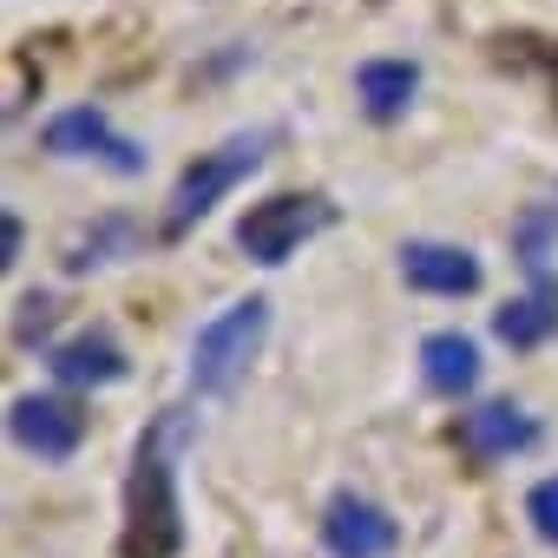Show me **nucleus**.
<instances>
[{
  "label": "nucleus",
  "instance_id": "9",
  "mask_svg": "<svg viewBox=\"0 0 558 558\" xmlns=\"http://www.w3.org/2000/svg\"><path fill=\"white\" fill-rule=\"evenodd\" d=\"M453 434H460V447H466L473 460H512V453L538 447V421H532L519 401H480V408L460 414Z\"/></svg>",
  "mask_w": 558,
  "mask_h": 558
},
{
  "label": "nucleus",
  "instance_id": "16",
  "mask_svg": "<svg viewBox=\"0 0 558 558\" xmlns=\"http://www.w3.org/2000/svg\"><path fill=\"white\" fill-rule=\"evenodd\" d=\"M21 243H27L21 217H14V210H0V269H14V263H21Z\"/></svg>",
  "mask_w": 558,
  "mask_h": 558
},
{
  "label": "nucleus",
  "instance_id": "13",
  "mask_svg": "<svg viewBox=\"0 0 558 558\" xmlns=\"http://www.w3.org/2000/svg\"><path fill=\"white\" fill-rule=\"evenodd\" d=\"M421 93V66L414 60H362L355 66V99L375 125H395Z\"/></svg>",
  "mask_w": 558,
  "mask_h": 558
},
{
  "label": "nucleus",
  "instance_id": "3",
  "mask_svg": "<svg viewBox=\"0 0 558 558\" xmlns=\"http://www.w3.org/2000/svg\"><path fill=\"white\" fill-rule=\"evenodd\" d=\"M329 223H336V204L323 191H283V197H263V204H250L236 217V250L250 263L276 269V263H290L310 236H323Z\"/></svg>",
  "mask_w": 558,
  "mask_h": 558
},
{
  "label": "nucleus",
  "instance_id": "8",
  "mask_svg": "<svg viewBox=\"0 0 558 558\" xmlns=\"http://www.w3.org/2000/svg\"><path fill=\"white\" fill-rule=\"evenodd\" d=\"M401 276L421 296H473L480 290V256L466 243H440V236H414L401 243Z\"/></svg>",
  "mask_w": 558,
  "mask_h": 558
},
{
  "label": "nucleus",
  "instance_id": "10",
  "mask_svg": "<svg viewBox=\"0 0 558 558\" xmlns=\"http://www.w3.org/2000/svg\"><path fill=\"white\" fill-rule=\"evenodd\" d=\"M47 368H53L60 388H112V381L132 375L125 349H119L106 329H80V336L53 342V349H47Z\"/></svg>",
  "mask_w": 558,
  "mask_h": 558
},
{
  "label": "nucleus",
  "instance_id": "14",
  "mask_svg": "<svg viewBox=\"0 0 558 558\" xmlns=\"http://www.w3.org/2000/svg\"><path fill=\"white\" fill-rule=\"evenodd\" d=\"M145 250V230L132 217H99V223H80L66 236V269L86 276V269H106V263H125Z\"/></svg>",
  "mask_w": 558,
  "mask_h": 558
},
{
  "label": "nucleus",
  "instance_id": "4",
  "mask_svg": "<svg viewBox=\"0 0 558 558\" xmlns=\"http://www.w3.org/2000/svg\"><path fill=\"white\" fill-rule=\"evenodd\" d=\"M263 165V138H230L217 151H197V165H184V178L171 184V204H165V236H191L250 171Z\"/></svg>",
  "mask_w": 558,
  "mask_h": 558
},
{
  "label": "nucleus",
  "instance_id": "11",
  "mask_svg": "<svg viewBox=\"0 0 558 558\" xmlns=\"http://www.w3.org/2000/svg\"><path fill=\"white\" fill-rule=\"evenodd\" d=\"M493 336H499L506 349H538V342L558 336V276H551V269H538L532 290L512 296V303L493 316Z\"/></svg>",
  "mask_w": 558,
  "mask_h": 558
},
{
  "label": "nucleus",
  "instance_id": "12",
  "mask_svg": "<svg viewBox=\"0 0 558 558\" xmlns=\"http://www.w3.org/2000/svg\"><path fill=\"white\" fill-rule=\"evenodd\" d=\"M421 381L440 395V401H460L480 388V342L460 336V329H434L421 342Z\"/></svg>",
  "mask_w": 558,
  "mask_h": 558
},
{
  "label": "nucleus",
  "instance_id": "17",
  "mask_svg": "<svg viewBox=\"0 0 558 558\" xmlns=\"http://www.w3.org/2000/svg\"><path fill=\"white\" fill-rule=\"evenodd\" d=\"M551 93H558V53H551Z\"/></svg>",
  "mask_w": 558,
  "mask_h": 558
},
{
  "label": "nucleus",
  "instance_id": "6",
  "mask_svg": "<svg viewBox=\"0 0 558 558\" xmlns=\"http://www.w3.org/2000/svg\"><path fill=\"white\" fill-rule=\"evenodd\" d=\"M8 434H14V447H27L34 460H73L80 440H86V414H80V401H66V395H21V401L8 408Z\"/></svg>",
  "mask_w": 558,
  "mask_h": 558
},
{
  "label": "nucleus",
  "instance_id": "7",
  "mask_svg": "<svg viewBox=\"0 0 558 558\" xmlns=\"http://www.w3.org/2000/svg\"><path fill=\"white\" fill-rule=\"evenodd\" d=\"M323 545H329V558H388V551L401 545V525H395L375 499L336 493L329 512H323Z\"/></svg>",
  "mask_w": 558,
  "mask_h": 558
},
{
  "label": "nucleus",
  "instance_id": "5",
  "mask_svg": "<svg viewBox=\"0 0 558 558\" xmlns=\"http://www.w3.org/2000/svg\"><path fill=\"white\" fill-rule=\"evenodd\" d=\"M40 145H47L53 158H93V165H106L112 178H138V171L151 165V151H145L138 138H125L99 106H66V112H53V119L40 125Z\"/></svg>",
  "mask_w": 558,
  "mask_h": 558
},
{
  "label": "nucleus",
  "instance_id": "2",
  "mask_svg": "<svg viewBox=\"0 0 558 558\" xmlns=\"http://www.w3.org/2000/svg\"><path fill=\"white\" fill-rule=\"evenodd\" d=\"M263 342H269V303L263 296H243V303L217 310L191 342V388L197 395H230L250 375V362L263 355Z\"/></svg>",
  "mask_w": 558,
  "mask_h": 558
},
{
  "label": "nucleus",
  "instance_id": "15",
  "mask_svg": "<svg viewBox=\"0 0 558 558\" xmlns=\"http://www.w3.org/2000/svg\"><path fill=\"white\" fill-rule=\"evenodd\" d=\"M525 519H532V532H538L545 545H558V473L525 493Z\"/></svg>",
  "mask_w": 558,
  "mask_h": 558
},
{
  "label": "nucleus",
  "instance_id": "1",
  "mask_svg": "<svg viewBox=\"0 0 558 558\" xmlns=\"http://www.w3.org/2000/svg\"><path fill=\"white\" fill-rule=\"evenodd\" d=\"M171 434H178V421H158L138 440V453H132L119 558H178L184 551V506H178V453H171Z\"/></svg>",
  "mask_w": 558,
  "mask_h": 558
}]
</instances>
